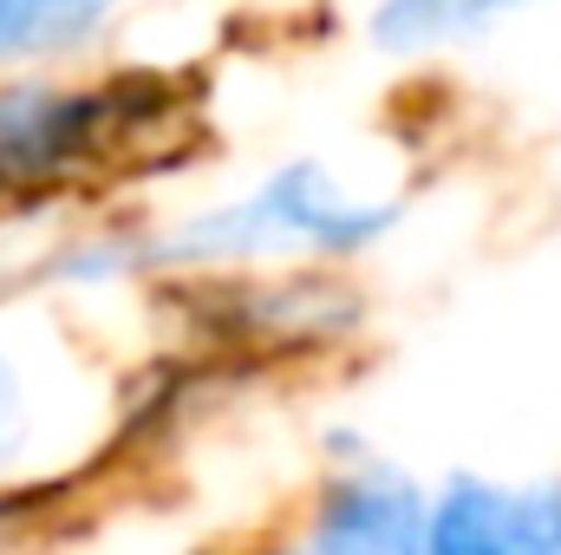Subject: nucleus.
Instances as JSON below:
<instances>
[{"mask_svg":"<svg viewBox=\"0 0 561 555\" xmlns=\"http://www.w3.org/2000/svg\"><path fill=\"white\" fill-rule=\"evenodd\" d=\"M392 229V209H359L320 163H287L249 203L209 209L163 242L176 262H249L275 249H366Z\"/></svg>","mask_w":561,"mask_h":555,"instance_id":"obj_1","label":"nucleus"},{"mask_svg":"<svg viewBox=\"0 0 561 555\" xmlns=\"http://www.w3.org/2000/svg\"><path fill=\"white\" fill-rule=\"evenodd\" d=\"M118 125L112 92H72V86H0V190H46L72 170H85L105 132Z\"/></svg>","mask_w":561,"mask_h":555,"instance_id":"obj_2","label":"nucleus"},{"mask_svg":"<svg viewBox=\"0 0 561 555\" xmlns=\"http://www.w3.org/2000/svg\"><path fill=\"white\" fill-rule=\"evenodd\" d=\"M431 510L405 477L353 471L313 517V555H424Z\"/></svg>","mask_w":561,"mask_h":555,"instance_id":"obj_3","label":"nucleus"},{"mask_svg":"<svg viewBox=\"0 0 561 555\" xmlns=\"http://www.w3.org/2000/svg\"><path fill=\"white\" fill-rule=\"evenodd\" d=\"M536 536H556L549 497H510L496 484L463 477L431 510L424 555H503V550H516V543H536Z\"/></svg>","mask_w":561,"mask_h":555,"instance_id":"obj_4","label":"nucleus"},{"mask_svg":"<svg viewBox=\"0 0 561 555\" xmlns=\"http://www.w3.org/2000/svg\"><path fill=\"white\" fill-rule=\"evenodd\" d=\"M118 0H0V72L85 53Z\"/></svg>","mask_w":561,"mask_h":555,"instance_id":"obj_5","label":"nucleus"},{"mask_svg":"<svg viewBox=\"0 0 561 555\" xmlns=\"http://www.w3.org/2000/svg\"><path fill=\"white\" fill-rule=\"evenodd\" d=\"M516 7L523 0H386L373 13V39L386 53H431L450 39H477L483 26H496Z\"/></svg>","mask_w":561,"mask_h":555,"instance_id":"obj_6","label":"nucleus"},{"mask_svg":"<svg viewBox=\"0 0 561 555\" xmlns=\"http://www.w3.org/2000/svg\"><path fill=\"white\" fill-rule=\"evenodd\" d=\"M13 451H20V366L0 347V471H7Z\"/></svg>","mask_w":561,"mask_h":555,"instance_id":"obj_7","label":"nucleus"},{"mask_svg":"<svg viewBox=\"0 0 561 555\" xmlns=\"http://www.w3.org/2000/svg\"><path fill=\"white\" fill-rule=\"evenodd\" d=\"M503 555H561L556 536H536V543H516V550H503Z\"/></svg>","mask_w":561,"mask_h":555,"instance_id":"obj_8","label":"nucleus"},{"mask_svg":"<svg viewBox=\"0 0 561 555\" xmlns=\"http://www.w3.org/2000/svg\"><path fill=\"white\" fill-rule=\"evenodd\" d=\"M549 510H556V543H561V497H549Z\"/></svg>","mask_w":561,"mask_h":555,"instance_id":"obj_9","label":"nucleus"}]
</instances>
